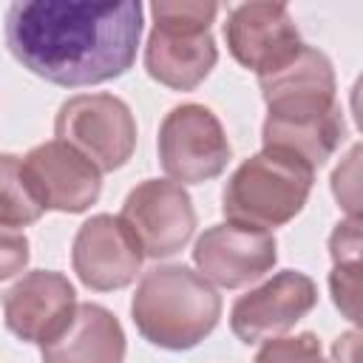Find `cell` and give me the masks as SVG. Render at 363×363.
I'll list each match as a JSON object with an SVG mask.
<instances>
[{"label": "cell", "mask_w": 363, "mask_h": 363, "mask_svg": "<svg viewBox=\"0 0 363 363\" xmlns=\"http://www.w3.org/2000/svg\"><path fill=\"white\" fill-rule=\"evenodd\" d=\"M159 159L170 179L196 184L218 176L230 162V142L204 105H179L159 130Z\"/></svg>", "instance_id": "6"}, {"label": "cell", "mask_w": 363, "mask_h": 363, "mask_svg": "<svg viewBox=\"0 0 363 363\" xmlns=\"http://www.w3.org/2000/svg\"><path fill=\"white\" fill-rule=\"evenodd\" d=\"M335 357H337V363H357V357H360V337H357V332H349V335L337 337Z\"/></svg>", "instance_id": "22"}, {"label": "cell", "mask_w": 363, "mask_h": 363, "mask_svg": "<svg viewBox=\"0 0 363 363\" xmlns=\"http://www.w3.org/2000/svg\"><path fill=\"white\" fill-rule=\"evenodd\" d=\"M258 82L269 108L267 119H306L337 108L332 65L309 45H303L284 68L258 77Z\"/></svg>", "instance_id": "11"}, {"label": "cell", "mask_w": 363, "mask_h": 363, "mask_svg": "<svg viewBox=\"0 0 363 363\" xmlns=\"http://www.w3.org/2000/svg\"><path fill=\"white\" fill-rule=\"evenodd\" d=\"M357 159H360V150L354 147L349 153V162L335 170V196L343 187H349V216L352 218H357Z\"/></svg>", "instance_id": "21"}, {"label": "cell", "mask_w": 363, "mask_h": 363, "mask_svg": "<svg viewBox=\"0 0 363 363\" xmlns=\"http://www.w3.org/2000/svg\"><path fill=\"white\" fill-rule=\"evenodd\" d=\"M255 363H323V354L315 335H298L269 340L258 352Z\"/></svg>", "instance_id": "19"}, {"label": "cell", "mask_w": 363, "mask_h": 363, "mask_svg": "<svg viewBox=\"0 0 363 363\" xmlns=\"http://www.w3.org/2000/svg\"><path fill=\"white\" fill-rule=\"evenodd\" d=\"M318 301L315 284L303 272H281L250 295L238 298L230 315L233 332L244 343H255L295 326Z\"/></svg>", "instance_id": "13"}, {"label": "cell", "mask_w": 363, "mask_h": 363, "mask_svg": "<svg viewBox=\"0 0 363 363\" xmlns=\"http://www.w3.org/2000/svg\"><path fill=\"white\" fill-rule=\"evenodd\" d=\"M332 295L349 320L360 315V221L349 218L337 224L332 235Z\"/></svg>", "instance_id": "17"}, {"label": "cell", "mask_w": 363, "mask_h": 363, "mask_svg": "<svg viewBox=\"0 0 363 363\" xmlns=\"http://www.w3.org/2000/svg\"><path fill=\"white\" fill-rule=\"evenodd\" d=\"M43 213H45V207L40 204V199L26 176L23 159L3 153L0 156V227L17 230V227L37 221Z\"/></svg>", "instance_id": "18"}, {"label": "cell", "mask_w": 363, "mask_h": 363, "mask_svg": "<svg viewBox=\"0 0 363 363\" xmlns=\"http://www.w3.org/2000/svg\"><path fill=\"white\" fill-rule=\"evenodd\" d=\"M343 113L340 108L306 116V119H267L264 122V147H281L303 159L312 170L320 167L343 139Z\"/></svg>", "instance_id": "16"}, {"label": "cell", "mask_w": 363, "mask_h": 363, "mask_svg": "<svg viewBox=\"0 0 363 363\" xmlns=\"http://www.w3.org/2000/svg\"><path fill=\"white\" fill-rule=\"evenodd\" d=\"M136 235L116 216H94L74 238V269L94 289H119L130 284L142 264Z\"/></svg>", "instance_id": "12"}, {"label": "cell", "mask_w": 363, "mask_h": 363, "mask_svg": "<svg viewBox=\"0 0 363 363\" xmlns=\"http://www.w3.org/2000/svg\"><path fill=\"white\" fill-rule=\"evenodd\" d=\"M221 301L199 272L187 267L150 269L133 295L139 332L162 349H190L216 326Z\"/></svg>", "instance_id": "2"}, {"label": "cell", "mask_w": 363, "mask_h": 363, "mask_svg": "<svg viewBox=\"0 0 363 363\" xmlns=\"http://www.w3.org/2000/svg\"><path fill=\"white\" fill-rule=\"evenodd\" d=\"M315 170L289 150L264 147L224 187V216L233 224L269 230L301 213Z\"/></svg>", "instance_id": "3"}, {"label": "cell", "mask_w": 363, "mask_h": 363, "mask_svg": "<svg viewBox=\"0 0 363 363\" xmlns=\"http://www.w3.org/2000/svg\"><path fill=\"white\" fill-rule=\"evenodd\" d=\"M119 218L136 235L142 252L153 258L179 252L196 227V213L182 184L159 179L130 190Z\"/></svg>", "instance_id": "7"}, {"label": "cell", "mask_w": 363, "mask_h": 363, "mask_svg": "<svg viewBox=\"0 0 363 363\" xmlns=\"http://www.w3.org/2000/svg\"><path fill=\"white\" fill-rule=\"evenodd\" d=\"M9 329L31 343H48L71 320L77 301L74 286L60 272H28L3 295Z\"/></svg>", "instance_id": "14"}, {"label": "cell", "mask_w": 363, "mask_h": 363, "mask_svg": "<svg viewBox=\"0 0 363 363\" xmlns=\"http://www.w3.org/2000/svg\"><path fill=\"white\" fill-rule=\"evenodd\" d=\"M28 261V241L23 233L0 227V281L17 275Z\"/></svg>", "instance_id": "20"}, {"label": "cell", "mask_w": 363, "mask_h": 363, "mask_svg": "<svg viewBox=\"0 0 363 363\" xmlns=\"http://www.w3.org/2000/svg\"><path fill=\"white\" fill-rule=\"evenodd\" d=\"M216 11V3H153V34L145 48L147 74L176 91L196 88L218 57L210 37Z\"/></svg>", "instance_id": "4"}, {"label": "cell", "mask_w": 363, "mask_h": 363, "mask_svg": "<svg viewBox=\"0 0 363 363\" xmlns=\"http://www.w3.org/2000/svg\"><path fill=\"white\" fill-rule=\"evenodd\" d=\"M122 326L96 303H77L60 335L43 343V363H122Z\"/></svg>", "instance_id": "15"}, {"label": "cell", "mask_w": 363, "mask_h": 363, "mask_svg": "<svg viewBox=\"0 0 363 363\" xmlns=\"http://www.w3.org/2000/svg\"><path fill=\"white\" fill-rule=\"evenodd\" d=\"M142 6L88 0H28L6 14L11 54L37 77L79 88L125 74L136 60Z\"/></svg>", "instance_id": "1"}, {"label": "cell", "mask_w": 363, "mask_h": 363, "mask_svg": "<svg viewBox=\"0 0 363 363\" xmlns=\"http://www.w3.org/2000/svg\"><path fill=\"white\" fill-rule=\"evenodd\" d=\"M227 45L233 57L252 68L258 77H267L284 68L301 48L298 28L284 3H244L230 11L224 26Z\"/></svg>", "instance_id": "8"}, {"label": "cell", "mask_w": 363, "mask_h": 363, "mask_svg": "<svg viewBox=\"0 0 363 363\" xmlns=\"http://www.w3.org/2000/svg\"><path fill=\"white\" fill-rule=\"evenodd\" d=\"M193 258L201 278L218 286H241L261 278L275 264V238L269 230L230 221L210 227L199 238Z\"/></svg>", "instance_id": "10"}, {"label": "cell", "mask_w": 363, "mask_h": 363, "mask_svg": "<svg viewBox=\"0 0 363 363\" xmlns=\"http://www.w3.org/2000/svg\"><path fill=\"white\" fill-rule=\"evenodd\" d=\"M57 139L77 147L99 170H116L133 150L136 125L122 99L111 94H85L60 108Z\"/></svg>", "instance_id": "5"}, {"label": "cell", "mask_w": 363, "mask_h": 363, "mask_svg": "<svg viewBox=\"0 0 363 363\" xmlns=\"http://www.w3.org/2000/svg\"><path fill=\"white\" fill-rule=\"evenodd\" d=\"M23 167L45 210L79 213L99 196V167L60 139L34 147Z\"/></svg>", "instance_id": "9"}]
</instances>
